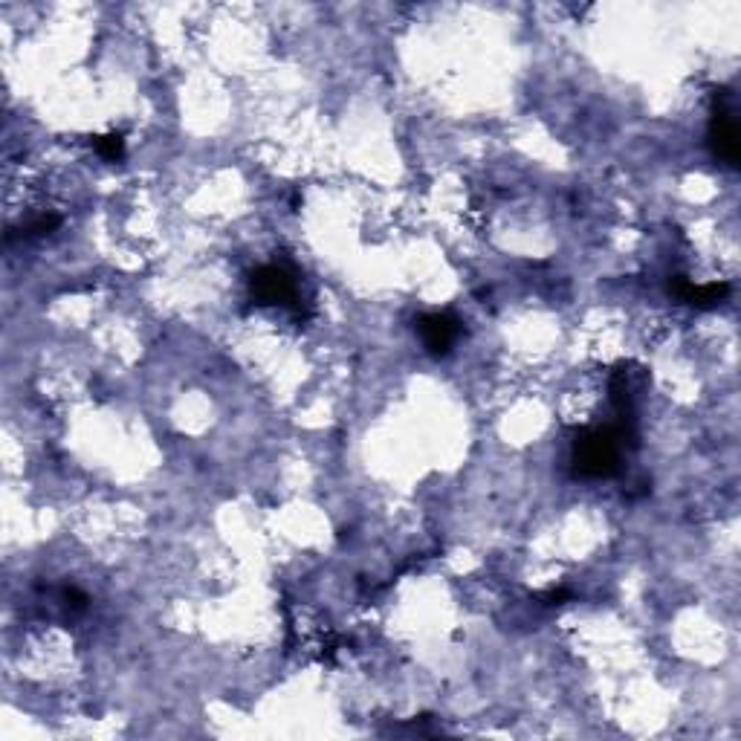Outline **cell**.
Listing matches in <instances>:
<instances>
[{
	"instance_id": "obj_1",
	"label": "cell",
	"mask_w": 741,
	"mask_h": 741,
	"mask_svg": "<svg viewBox=\"0 0 741 741\" xmlns=\"http://www.w3.org/2000/svg\"><path fill=\"white\" fill-rule=\"evenodd\" d=\"M620 438L617 429H594V432H582L574 440V452H571V464L574 472L582 478H608L620 469Z\"/></svg>"
},
{
	"instance_id": "obj_2",
	"label": "cell",
	"mask_w": 741,
	"mask_h": 741,
	"mask_svg": "<svg viewBox=\"0 0 741 741\" xmlns=\"http://www.w3.org/2000/svg\"><path fill=\"white\" fill-rule=\"evenodd\" d=\"M249 290H252V299L258 304H287V307H296V313L302 316L299 290H296L290 273L281 270V267H261L258 273L252 275Z\"/></svg>"
},
{
	"instance_id": "obj_3",
	"label": "cell",
	"mask_w": 741,
	"mask_h": 741,
	"mask_svg": "<svg viewBox=\"0 0 741 741\" xmlns=\"http://www.w3.org/2000/svg\"><path fill=\"white\" fill-rule=\"evenodd\" d=\"M417 330H420V339L429 348V354L443 357L455 345V339L461 333V322L449 313H429L417 322Z\"/></svg>"
},
{
	"instance_id": "obj_4",
	"label": "cell",
	"mask_w": 741,
	"mask_h": 741,
	"mask_svg": "<svg viewBox=\"0 0 741 741\" xmlns=\"http://www.w3.org/2000/svg\"><path fill=\"white\" fill-rule=\"evenodd\" d=\"M669 293H675L681 302L692 304V307L707 310V307H715V304H721L730 296V284L727 281H721V284H692L687 278H672Z\"/></svg>"
},
{
	"instance_id": "obj_5",
	"label": "cell",
	"mask_w": 741,
	"mask_h": 741,
	"mask_svg": "<svg viewBox=\"0 0 741 741\" xmlns=\"http://www.w3.org/2000/svg\"><path fill=\"white\" fill-rule=\"evenodd\" d=\"M710 142H713L715 157H721L724 163H739V131L736 122L730 119V113L724 108L715 110L713 125H710Z\"/></svg>"
},
{
	"instance_id": "obj_6",
	"label": "cell",
	"mask_w": 741,
	"mask_h": 741,
	"mask_svg": "<svg viewBox=\"0 0 741 741\" xmlns=\"http://www.w3.org/2000/svg\"><path fill=\"white\" fill-rule=\"evenodd\" d=\"M96 151H99V157H105L110 163H116V160H122V154H125V139L119 137V134H108V137H96Z\"/></svg>"
},
{
	"instance_id": "obj_7",
	"label": "cell",
	"mask_w": 741,
	"mask_h": 741,
	"mask_svg": "<svg viewBox=\"0 0 741 741\" xmlns=\"http://www.w3.org/2000/svg\"><path fill=\"white\" fill-rule=\"evenodd\" d=\"M565 600H571V591H565V588H556V591L542 594V603L545 605H562Z\"/></svg>"
}]
</instances>
